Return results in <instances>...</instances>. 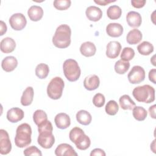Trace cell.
Wrapping results in <instances>:
<instances>
[{"mask_svg": "<svg viewBox=\"0 0 156 156\" xmlns=\"http://www.w3.org/2000/svg\"><path fill=\"white\" fill-rule=\"evenodd\" d=\"M54 122L57 128L65 129L71 124V119L68 115L65 113H60L57 114L54 118Z\"/></svg>", "mask_w": 156, "mask_h": 156, "instance_id": "obj_14", "label": "cell"}, {"mask_svg": "<svg viewBox=\"0 0 156 156\" xmlns=\"http://www.w3.org/2000/svg\"><path fill=\"white\" fill-rule=\"evenodd\" d=\"M55 154L57 156H77V154L74 148L69 144L62 143L57 146L55 150Z\"/></svg>", "mask_w": 156, "mask_h": 156, "instance_id": "obj_12", "label": "cell"}, {"mask_svg": "<svg viewBox=\"0 0 156 156\" xmlns=\"http://www.w3.org/2000/svg\"><path fill=\"white\" fill-rule=\"evenodd\" d=\"M71 29L67 24H61L57 27L52 37L53 44L58 48H68L71 44Z\"/></svg>", "mask_w": 156, "mask_h": 156, "instance_id": "obj_2", "label": "cell"}, {"mask_svg": "<svg viewBox=\"0 0 156 156\" xmlns=\"http://www.w3.org/2000/svg\"><path fill=\"white\" fill-rule=\"evenodd\" d=\"M63 73L65 77L69 82L77 80L80 76L81 70L76 60L74 59H67L63 64Z\"/></svg>", "mask_w": 156, "mask_h": 156, "instance_id": "obj_6", "label": "cell"}, {"mask_svg": "<svg viewBox=\"0 0 156 156\" xmlns=\"http://www.w3.org/2000/svg\"><path fill=\"white\" fill-rule=\"evenodd\" d=\"M132 115L133 118L138 121H144L147 115L146 110L141 106H135L132 109Z\"/></svg>", "mask_w": 156, "mask_h": 156, "instance_id": "obj_28", "label": "cell"}, {"mask_svg": "<svg viewBox=\"0 0 156 156\" xmlns=\"http://www.w3.org/2000/svg\"><path fill=\"white\" fill-rule=\"evenodd\" d=\"M32 129L27 123H23L19 125L16 130L15 143L18 147L23 148L31 143Z\"/></svg>", "mask_w": 156, "mask_h": 156, "instance_id": "obj_3", "label": "cell"}, {"mask_svg": "<svg viewBox=\"0 0 156 156\" xmlns=\"http://www.w3.org/2000/svg\"><path fill=\"white\" fill-rule=\"evenodd\" d=\"M121 45L117 41H110L106 47V55L110 58H116L121 51Z\"/></svg>", "mask_w": 156, "mask_h": 156, "instance_id": "obj_11", "label": "cell"}, {"mask_svg": "<svg viewBox=\"0 0 156 156\" xmlns=\"http://www.w3.org/2000/svg\"><path fill=\"white\" fill-rule=\"evenodd\" d=\"M135 56L134 50L130 47H125L121 54V58L124 61H130Z\"/></svg>", "mask_w": 156, "mask_h": 156, "instance_id": "obj_34", "label": "cell"}, {"mask_svg": "<svg viewBox=\"0 0 156 156\" xmlns=\"http://www.w3.org/2000/svg\"><path fill=\"white\" fill-rule=\"evenodd\" d=\"M96 51V48L91 41L84 42L80 47V52L85 57H91L95 54Z\"/></svg>", "mask_w": 156, "mask_h": 156, "instance_id": "obj_22", "label": "cell"}, {"mask_svg": "<svg viewBox=\"0 0 156 156\" xmlns=\"http://www.w3.org/2000/svg\"><path fill=\"white\" fill-rule=\"evenodd\" d=\"M35 74L40 79L46 78L49 73V68L45 63H40L35 68Z\"/></svg>", "mask_w": 156, "mask_h": 156, "instance_id": "obj_30", "label": "cell"}, {"mask_svg": "<svg viewBox=\"0 0 156 156\" xmlns=\"http://www.w3.org/2000/svg\"><path fill=\"white\" fill-rule=\"evenodd\" d=\"M126 21L129 26L132 27H138L141 24L142 18L138 12L130 11L127 14Z\"/></svg>", "mask_w": 156, "mask_h": 156, "instance_id": "obj_16", "label": "cell"}, {"mask_svg": "<svg viewBox=\"0 0 156 156\" xmlns=\"http://www.w3.org/2000/svg\"><path fill=\"white\" fill-rule=\"evenodd\" d=\"M24 113L23 110L18 107H13L7 112V119L9 121L15 123L23 119Z\"/></svg>", "mask_w": 156, "mask_h": 156, "instance_id": "obj_13", "label": "cell"}, {"mask_svg": "<svg viewBox=\"0 0 156 156\" xmlns=\"http://www.w3.org/2000/svg\"><path fill=\"white\" fill-rule=\"evenodd\" d=\"M116 1H107V0H94V2L96 3V4H98L100 5H106L111 2H115Z\"/></svg>", "mask_w": 156, "mask_h": 156, "instance_id": "obj_41", "label": "cell"}, {"mask_svg": "<svg viewBox=\"0 0 156 156\" xmlns=\"http://www.w3.org/2000/svg\"><path fill=\"white\" fill-rule=\"evenodd\" d=\"M123 27L119 23H109L106 27V32L108 35L112 37H119L123 33Z\"/></svg>", "mask_w": 156, "mask_h": 156, "instance_id": "obj_18", "label": "cell"}, {"mask_svg": "<svg viewBox=\"0 0 156 156\" xmlns=\"http://www.w3.org/2000/svg\"><path fill=\"white\" fill-rule=\"evenodd\" d=\"M105 153L104 150L100 148H96L91 151L90 153V156H94V155H100V156H105Z\"/></svg>", "mask_w": 156, "mask_h": 156, "instance_id": "obj_39", "label": "cell"}, {"mask_svg": "<svg viewBox=\"0 0 156 156\" xmlns=\"http://www.w3.org/2000/svg\"><path fill=\"white\" fill-rule=\"evenodd\" d=\"M137 50L141 55H149L154 51V46L150 42L144 41L138 45Z\"/></svg>", "mask_w": 156, "mask_h": 156, "instance_id": "obj_27", "label": "cell"}, {"mask_svg": "<svg viewBox=\"0 0 156 156\" xmlns=\"http://www.w3.org/2000/svg\"><path fill=\"white\" fill-rule=\"evenodd\" d=\"M130 67V63L127 61L122 60H118L115 64V71L119 74H124L126 73Z\"/></svg>", "mask_w": 156, "mask_h": 156, "instance_id": "obj_31", "label": "cell"}, {"mask_svg": "<svg viewBox=\"0 0 156 156\" xmlns=\"http://www.w3.org/2000/svg\"><path fill=\"white\" fill-rule=\"evenodd\" d=\"M76 117L77 122L84 126L90 124L92 120L91 114L88 111L85 110H81L77 112Z\"/></svg>", "mask_w": 156, "mask_h": 156, "instance_id": "obj_25", "label": "cell"}, {"mask_svg": "<svg viewBox=\"0 0 156 156\" xmlns=\"http://www.w3.org/2000/svg\"><path fill=\"white\" fill-rule=\"evenodd\" d=\"M142 37L143 35L141 31L138 29H133L128 32L126 40L129 44H136L142 40Z\"/></svg>", "mask_w": 156, "mask_h": 156, "instance_id": "obj_23", "label": "cell"}, {"mask_svg": "<svg viewBox=\"0 0 156 156\" xmlns=\"http://www.w3.org/2000/svg\"><path fill=\"white\" fill-rule=\"evenodd\" d=\"M9 24L11 27L15 30L23 29L27 24L25 16L21 13H16L12 15L9 18Z\"/></svg>", "mask_w": 156, "mask_h": 156, "instance_id": "obj_9", "label": "cell"}, {"mask_svg": "<svg viewBox=\"0 0 156 156\" xmlns=\"http://www.w3.org/2000/svg\"><path fill=\"white\" fill-rule=\"evenodd\" d=\"M146 1L145 0H132L131 4L133 7L140 9L144 7V5L146 4Z\"/></svg>", "mask_w": 156, "mask_h": 156, "instance_id": "obj_38", "label": "cell"}, {"mask_svg": "<svg viewBox=\"0 0 156 156\" xmlns=\"http://www.w3.org/2000/svg\"><path fill=\"white\" fill-rule=\"evenodd\" d=\"M105 101V96L101 93H96L93 98V103L97 107H102L104 105Z\"/></svg>", "mask_w": 156, "mask_h": 156, "instance_id": "obj_36", "label": "cell"}, {"mask_svg": "<svg viewBox=\"0 0 156 156\" xmlns=\"http://www.w3.org/2000/svg\"><path fill=\"white\" fill-rule=\"evenodd\" d=\"M155 74H156V69L155 68L152 69L149 72V79L151 82H152L153 83L155 84Z\"/></svg>", "mask_w": 156, "mask_h": 156, "instance_id": "obj_40", "label": "cell"}, {"mask_svg": "<svg viewBox=\"0 0 156 156\" xmlns=\"http://www.w3.org/2000/svg\"><path fill=\"white\" fill-rule=\"evenodd\" d=\"M33 120L35 124L38 126L40 124L48 120L47 114L42 110H37L33 114Z\"/></svg>", "mask_w": 156, "mask_h": 156, "instance_id": "obj_32", "label": "cell"}, {"mask_svg": "<svg viewBox=\"0 0 156 156\" xmlns=\"http://www.w3.org/2000/svg\"><path fill=\"white\" fill-rule=\"evenodd\" d=\"M133 96L140 102L151 103L155 100V89L149 85L135 87L132 91Z\"/></svg>", "mask_w": 156, "mask_h": 156, "instance_id": "obj_5", "label": "cell"}, {"mask_svg": "<svg viewBox=\"0 0 156 156\" xmlns=\"http://www.w3.org/2000/svg\"><path fill=\"white\" fill-rule=\"evenodd\" d=\"M85 14L90 21L96 22L102 18V11L100 8L94 5H91L87 7L85 11Z\"/></svg>", "mask_w": 156, "mask_h": 156, "instance_id": "obj_17", "label": "cell"}, {"mask_svg": "<svg viewBox=\"0 0 156 156\" xmlns=\"http://www.w3.org/2000/svg\"><path fill=\"white\" fill-rule=\"evenodd\" d=\"M53 4L56 9L58 10H65L70 7L71 1L70 0H55Z\"/></svg>", "mask_w": 156, "mask_h": 156, "instance_id": "obj_35", "label": "cell"}, {"mask_svg": "<svg viewBox=\"0 0 156 156\" xmlns=\"http://www.w3.org/2000/svg\"><path fill=\"white\" fill-rule=\"evenodd\" d=\"M65 83L63 80L60 77L52 78L47 87V94L49 98L52 99L57 100L62 96Z\"/></svg>", "mask_w": 156, "mask_h": 156, "instance_id": "obj_7", "label": "cell"}, {"mask_svg": "<svg viewBox=\"0 0 156 156\" xmlns=\"http://www.w3.org/2000/svg\"><path fill=\"white\" fill-rule=\"evenodd\" d=\"M0 26H1V30H0V35L2 36L7 31V26H6V24L3 21H1V24H0Z\"/></svg>", "mask_w": 156, "mask_h": 156, "instance_id": "obj_42", "label": "cell"}, {"mask_svg": "<svg viewBox=\"0 0 156 156\" xmlns=\"http://www.w3.org/2000/svg\"><path fill=\"white\" fill-rule=\"evenodd\" d=\"M12 144L7 132L4 129L0 130V154L6 155L10 153Z\"/></svg>", "mask_w": 156, "mask_h": 156, "instance_id": "obj_10", "label": "cell"}, {"mask_svg": "<svg viewBox=\"0 0 156 156\" xmlns=\"http://www.w3.org/2000/svg\"><path fill=\"white\" fill-rule=\"evenodd\" d=\"M100 84L99 78L96 74L87 76L83 80V86L86 90L93 91L97 89Z\"/></svg>", "mask_w": 156, "mask_h": 156, "instance_id": "obj_15", "label": "cell"}, {"mask_svg": "<svg viewBox=\"0 0 156 156\" xmlns=\"http://www.w3.org/2000/svg\"><path fill=\"white\" fill-rule=\"evenodd\" d=\"M18 65V60L13 56L5 57L1 62V67L5 72L13 71Z\"/></svg>", "mask_w": 156, "mask_h": 156, "instance_id": "obj_19", "label": "cell"}, {"mask_svg": "<svg viewBox=\"0 0 156 156\" xmlns=\"http://www.w3.org/2000/svg\"><path fill=\"white\" fill-rule=\"evenodd\" d=\"M15 48L16 43L15 40L10 37L3 38L0 43L1 51L4 53H10L15 50Z\"/></svg>", "mask_w": 156, "mask_h": 156, "instance_id": "obj_20", "label": "cell"}, {"mask_svg": "<svg viewBox=\"0 0 156 156\" xmlns=\"http://www.w3.org/2000/svg\"><path fill=\"white\" fill-rule=\"evenodd\" d=\"M120 107L123 110H132L135 107V103L127 94L121 96L119 99Z\"/></svg>", "mask_w": 156, "mask_h": 156, "instance_id": "obj_26", "label": "cell"}, {"mask_svg": "<svg viewBox=\"0 0 156 156\" xmlns=\"http://www.w3.org/2000/svg\"><path fill=\"white\" fill-rule=\"evenodd\" d=\"M69 137L70 140L75 144L76 147L79 150H86L91 144L90 138L85 134L82 129L78 127H75L70 130Z\"/></svg>", "mask_w": 156, "mask_h": 156, "instance_id": "obj_4", "label": "cell"}, {"mask_svg": "<svg viewBox=\"0 0 156 156\" xmlns=\"http://www.w3.org/2000/svg\"><path fill=\"white\" fill-rule=\"evenodd\" d=\"M27 15L31 21H38L40 20L43 16V10L40 6L32 5L28 9Z\"/></svg>", "mask_w": 156, "mask_h": 156, "instance_id": "obj_21", "label": "cell"}, {"mask_svg": "<svg viewBox=\"0 0 156 156\" xmlns=\"http://www.w3.org/2000/svg\"><path fill=\"white\" fill-rule=\"evenodd\" d=\"M119 110V106L117 102L114 100L109 101L105 107V110L107 114L108 115L113 116L115 115Z\"/></svg>", "mask_w": 156, "mask_h": 156, "instance_id": "obj_33", "label": "cell"}, {"mask_svg": "<svg viewBox=\"0 0 156 156\" xmlns=\"http://www.w3.org/2000/svg\"><path fill=\"white\" fill-rule=\"evenodd\" d=\"M155 107H156V105L154 104V105L151 106L149 108V115H150L151 117L153 119H155L156 118V116H155Z\"/></svg>", "mask_w": 156, "mask_h": 156, "instance_id": "obj_43", "label": "cell"}, {"mask_svg": "<svg viewBox=\"0 0 156 156\" xmlns=\"http://www.w3.org/2000/svg\"><path fill=\"white\" fill-rule=\"evenodd\" d=\"M122 14L121 9L116 5H113L110 6L107 10V16L111 20L119 19Z\"/></svg>", "mask_w": 156, "mask_h": 156, "instance_id": "obj_29", "label": "cell"}, {"mask_svg": "<svg viewBox=\"0 0 156 156\" xmlns=\"http://www.w3.org/2000/svg\"><path fill=\"white\" fill-rule=\"evenodd\" d=\"M127 78L129 82L132 84L140 83L145 79V71L140 66H134L129 73Z\"/></svg>", "mask_w": 156, "mask_h": 156, "instance_id": "obj_8", "label": "cell"}, {"mask_svg": "<svg viewBox=\"0 0 156 156\" xmlns=\"http://www.w3.org/2000/svg\"><path fill=\"white\" fill-rule=\"evenodd\" d=\"M23 154L26 156H30V155L41 156L42 155V153L41 151L35 146H31L30 147H27L26 149H24Z\"/></svg>", "mask_w": 156, "mask_h": 156, "instance_id": "obj_37", "label": "cell"}, {"mask_svg": "<svg viewBox=\"0 0 156 156\" xmlns=\"http://www.w3.org/2000/svg\"><path fill=\"white\" fill-rule=\"evenodd\" d=\"M34 89L32 87H27L23 91L21 98V104L23 106H28L31 104L34 99Z\"/></svg>", "mask_w": 156, "mask_h": 156, "instance_id": "obj_24", "label": "cell"}, {"mask_svg": "<svg viewBox=\"0 0 156 156\" xmlns=\"http://www.w3.org/2000/svg\"><path fill=\"white\" fill-rule=\"evenodd\" d=\"M53 127L50 121H45L38 126L39 133L37 141L38 144L44 149L52 147L55 143V138L52 134Z\"/></svg>", "mask_w": 156, "mask_h": 156, "instance_id": "obj_1", "label": "cell"}]
</instances>
